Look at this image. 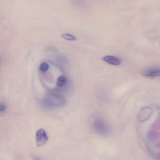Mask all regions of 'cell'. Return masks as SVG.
Segmentation results:
<instances>
[{
  "label": "cell",
  "mask_w": 160,
  "mask_h": 160,
  "mask_svg": "<svg viewBox=\"0 0 160 160\" xmlns=\"http://www.w3.org/2000/svg\"><path fill=\"white\" fill-rule=\"evenodd\" d=\"M6 108V106L5 105H3V104L0 105V112H2L5 111Z\"/></svg>",
  "instance_id": "obj_10"
},
{
  "label": "cell",
  "mask_w": 160,
  "mask_h": 160,
  "mask_svg": "<svg viewBox=\"0 0 160 160\" xmlns=\"http://www.w3.org/2000/svg\"><path fill=\"white\" fill-rule=\"evenodd\" d=\"M36 145L38 147H42L46 143L48 140L46 131L43 129L38 130L36 133Z\"/></svg>",
  "instance_id": "obj_4"
},
{
  "label": "cell",
  "mask_w": 160,
  "mask_h": 160,
  "mask_svg": "<svg viewBox=\"0 0 160 160\" xmlns=\"http://www.w3.org/2000/svg\"><path fill=\"white\" fill-rule=\"evenodd\" d=\"M103 60L108 63L114 65H119L121 64L122 62L120 58L110 55L104 57L103 58Z\"/></svg>",
  "instance_id": "obj_6"
},
{
  "label": "cell",
  "mask_w": 160,
  "mask_h": 160,
  "mask_svg": "<svg viewBox=\"0 0 160 160\" xmlns=\"http://www.w3.org/2000/svg\"><path fill=\"white\" fill-rule=\"evenodd\" d=\"M94 128L96 132L101 135H107L110 132L109 125L102 118H97L95 120Z\"/></svg>",
  "instance_id": "obj_1"
},
{
  "label": "cell",
  "mask_w": 160,
  "mask_h": 160,
  "mask_svg": "<svg viewBox=\"0 0 160 160\" xmlns=\"http://www.w3.org/2000/svg\"><path fill=\"white\" fill-rule=\"evenodd\" d=\"M61 37L65 40L68 41H75L76 40V38L75 36L69 34H62Z\"/></svg>",
  "instance_id": "obj_8"
},
{
  "label": "cell",
  "mask_w": 160,
  "mask_h": 160,
  "mask_svg": "<svg viewBox=\"0 0 160 160\" xmlns=\"http://www.w3.org/2000/svg\"><path fill=\"white\" fill-rule=\"evenodd\" d=\"M46 106L51 107H57L63 106L65 102L64 98L58 96L48 97L44 100Z\"/></svg>",
  "instance_id": "obj_2"
},
{
  "label": "cell",
  "mask_w": 160,
  "mask_h": 160,
  "mask_svg": "<svg viewBox=\"0 0 160 160\" xmlns=\"http://www.w3.org/2000/svg\"><path fill=\"white\" fill-rule=\"evenodd\" d=\"M152 113L153 110L151 108L147 107L142 108L137 114V119L140 122H144L150 118Z\"/></svg>",
  "instance_id": "obj_3"
},
{
  "label": "cell",
  "mask_w": 160,
  "mask_h": 160,
  "mask_svg": "<svg viewBox=\"0 0 160 160\" xmlns=\"http://www.w3.org/2000/svg\"><path fill=\"white\" fill-rule=\"evenodd\" d=\"M48 68H49V65L45 62L41 64L40 67V71L43 72L47 71Z\"/></svg>",
  "instance_id": "obj_9"
},
{
  "label": "cell",
  "mask_w": 160,
  "mask_h": 160,
  "mask_svg": "<svg viewBox=\"0 0 160 160\" xmlns=\"http://www.w3.org/2000/svg\"><path fill=\"white\" fill-rule=\"evenodd\" d=\"M160 70L157 68H151L142 71L141 75L147 77H155L160 75Z\"/></svg>",
  "instance_id": "obj_5"
},
{
  "label": "cell",
  "mask_w": 160,
  "mask_h": 160,
  "mask_svg": "<svg viewBox=\"0 0 160 160\" xmlns=\"http://www.w3.org/2000/svg\"><path fill=\"white\" fill-rule=\"evenodd\" d=\"M67 79L64 76H60L57 79L56 85L59 87H62L66 85Z\"/></svg>",
  "instance_id": "obj_7"
}]
</instances>
